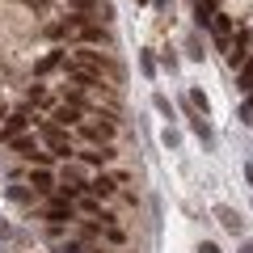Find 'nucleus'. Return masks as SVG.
<instances>
[{
	"mask_svg": "<svg viewBox=\"0 0 253 253\" xmlns=\"http://www.w3.org/2000/svg\"><path fill=\"white\" fill-rule=\"evenodd\" d=\"M46 219H51V224H63V219H72V203H51V207H46Z\"/></svg>",
	"mask_w": 253,
	"mask_h": 253,
	"instance_id": "0eeeda50",
	"label": "nucleus"
},
{
	"mask_svg": "<svg viewBox=\"0 0 253 253\" xmlns=\"http://www.w3.org/2000/svg\"><path fill=\"white\" fill-rule=\"evenodd\" d=\"M81 59L89 63V68H101V72H114V68H110V59L101 51H93V46H81Z\"/></svg>",
	"mask_w": 253,
	"mask_h": 253,
	"instance_id": "39448f33",
	"label": "nucleus"
},
{
	"mask_svg": "<svg viewBox=\"0 0 253 253\" xmlns=\"http://www.w3.org/2000/svg\"><path fill=\"white\" fill-rule=\"evenodd\" d=\"M84 161L101 165V161H114V148H101V152H84Z\"/></svg>",
	"mask_w": 253,
	"mask_h": 253,
	"instance_id": "ddd939ff",
	"label": "nucleus"
},
{
	"mask_svg": "<svg viewBox=\"0 0 253 253\" xmlns=\"http://www.w3.org/2000/svg\"><path fill=\"white\" fill-rule=\"evenodd\" d=\"M241 89H253V55L245 59V68H241Z\"/></svg>",
	"mask_w": 253,
	"mask_h": 253,
	"instance_id": "f8f14e48",
	"label": "nucleus"
},
{
	"mask_svg": "<svg viewBox=\"0 0 253 253\" xmlns=\"http://www.w3.org/2000/svg\"><path fill=\"white\" fill-rule=\"evenodd\" d=\"M84 135H89V139H110V135H114V126H110V123H93V126H84Z\"/></svg>",
	"mask_w": 253,
	"mask_h": 253,
	"instance_id": "9d476101",
	"label": "nucleus"
},
{
	"mask_svg": "<svg viewBox=\"0 0 253 253\" xmlns=\"http://www.w3.org/2000/svg\"><path fill=\"white\" fill-rule=\"evenodd\" d=\"M89 190L97 194V199H110V194L118 190V181H114V177H93V181H89Z\"/></svg>",
	"mask_w": 253,
	"mask_h": 253,
	"instance_id": "423d86ee",
	"label": "nucleus"
},
{
	"mask_svg": "<svg viewBox=\"0 0 253 253\" xmlns=\"http://www.w3.org/2000/svg\"><path fill=\"white\" fill-rule=\"evenodd\" d=\"M72 123H81V110L76 106H59L55 110V126H72Z\"/></svg>",
	"mask_w": 253,
	"mask_h": 253,
	"instance_id": "6e6552de",
	"label": "nucleus"
},
{
	"mask_svg": "<svg viewBox=\"0 0 253 253\" xmlns=\"http://www.w3.org/2000/svg\"><path fill=\"white\" fill-rule=\"evenodd\" d=\"M245 55H249V30H236V38L228 42V63H245Z\"/></svg>",
	"mask_w": 253,
	"mask_h": 253,
	"instance_id": "f257e3e1",
	"label": "nucleus"
},
{
	"mask_svg": "<svg viewBox=\"0 0 253 253\" xmlns=\"http://www.w3.org/2000/svg\"><path fill=\"white\" fill-rule=\"evenodd\" d=\"M30 123V114H9V123H4V131H0V135L4 139H13V135H21V126Z\"/></svg>",
	"mask_w": 253,
	"mask_h": 253,
	"instance_id": "1a4fd4ad",
	"label": "nucleus"
},
{
	"mask_svg": "<svg viewBox=\"0 0 253 253\" xmlns=\"http://www.w3.org/2000/svg\"><path fill=\"white\" fill-rule=\"evenodd\" d=\"M211 30H215L219 46H228V42H232V17H228V13H211Z\"/></svg>",
	"mask_w": 253,
	"mask_h": 253,
	"instance_id": "7ed1b4c3",
	"label": "nucleus"
},
{
	"mask_svg": "<svg viewBox=\"0 0 253 253\" xmlns=\"http://www.w3.org/2000/svg\"><path fill=\"white\" fill-rule=\"evenodd\" d=\"M241 253H253V241H245V245H241Z\"/></svg>",
	"mask_w": 253,
	"mask_h": 253,
	"instance_id": "dca6fc26",
	"label": "nucleus"
},
{
	"mask_svg": "<svg viewBox=\"0 0 253 253\" xmlns=\"http://www.w3.org/2000/svg\"><path fill=\"white\" fill-rule=\"evenodd\" d=\"M199 253H219V249H215V245H211V241H203V249H199Z\"/></svg>",
	"mask_w": 253,
	"mask_h": 253,
	"instance_id": "2eb2a0df",
	"label": "nucleus"
},
{
	"mask_svg": "<svg viewBox=\"0 0 253 253\" xmlns=\"http://www.w3.org/2000/svg\"><path fill=\"white\" fill-rule=\"evenodd\" d=\"M30 101H34V106H46V89H38V84H34V89H30Z\"/></svg>",
	"mask_w": 253,
	"mask_h": 253,
	"instance_id": "4468645a",
	"label": "nucleus"
},
{
	"mask_svg": "<svg viewBox=\"0 0 253 253\" xmlns=\"http://www.w3.org/2000/svg\"><path fill=\"white\" fill-rule=\"evenodd\" d=\"M215 219H219V224H224V228H228V232H232V236H236V232H241V228H245V219L236 215L232 207H215Z\"/></svg>",
	"mask_w": 253,
	"mask_h": 253,
	"instance_id": "20e7f679",
	"label": "nucleus"
},
{
	"mask_svg": "<svg viewBox=\"0 0 253 253\" xmlns=\"http://www.w3.org/2000/svg\"><path fill=\"white\" fill-rule=\"evenodd\" d=\"M30 181H34V190H42V194H46V190L55 186V181H51V173H46V169H34V173H30Z\"/></svg>",
	"mask_w": 253,
	"mask_h": 253,
	"instance_id": "9b49d317",
	"label": "nucleus"
},
{
	"mask_svg": "<svg viewBox=\"0 0 253 253\" xmlns=\"http://www.w3.org/2000/svg\"><path fill=\"white\" fill-rule=\"evenodd\" d=\"M9 144L17 148L21 156H30V161H34V165H46V161H51V156H46V152H38V148H34V139H26V135H13Z\"/></svg>",
	"mask_w": 253,
	"mask_h": 253,
	"instance_id": "f03ea898",
	"label": "nucleus"
}]
</instances>
